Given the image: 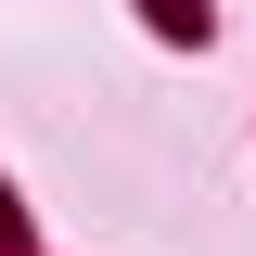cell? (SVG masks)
<instances>
[{"label": "cell", "instance_id": "obj_1", "mask_svg": "<svg viewBox=\"0 0 256 256\" xmlns=\"http://www.w3.org/2000/svg\"><path fill=\"white\" fill-rule=\"evenodd\" d=\"M141 13H154L166 38H205V0H141Z\"/></svg>", "mask_w": 256, "mask_h": 256}]
</instances>
